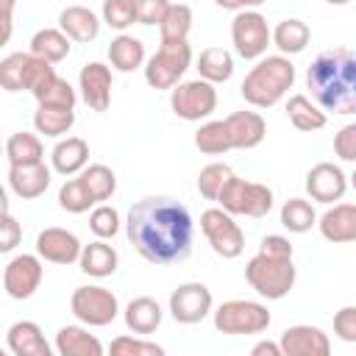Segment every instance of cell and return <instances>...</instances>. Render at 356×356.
I'll return each mask as SVG.
<instances>
[{
    "label": "cell",
    "mask_w": 356,
    "mask_h": 356,
    "mask_svg": "<svg viewBox=\"0 0 356 356\" xmlns=\"http://www.w3.org/2000/svg\"><path fill=\"white\" fill-rule=\"evenodd\" d=\"M309 39H312L309 25H306L303 19H295V17L281 19V22L273 28V44H275L278 53H284V56L303 53L306 44H309Z\"/></svg>",
    "instance_id": "83f0119b"
},
{
    "label": "cell",
    "mask_w": 356,
    "mask_h": 356,
    "mask_svg": "<svg viewBox=\"0 0 356 356\" xmlns=\"http://www.w3.org/2000/svg\"><path fill=\"white\" fill-rule=\"evenodd\" d=\"M108 350L114 356H164V348L156 345V342H147V339H136V337H117L111 339Z\"/></svg>",
    "instance_id": "7bdbcfd3"
},
{
    "label": "cell",
    "mask_w": 356,
    "mask_h": 356,
    "mask_svg": "<svg viewBox=\"0 0 356 356\" xmlns=\"http://www.w3.org/2000/svg\"><path fill=\"white\" fill-rule=\"evenodd\" d=\"M58 206L64 211H70V214H83V211H89L95 206V200H92L89 189L83 186L81 175L61 184V189H58Z\"/></svg>",
    "instance_id": "74e56055"
},
{
    "label": "cell",
    "mask_w": 356,
    "mask_h": 356,
    "mask_svg": "<svg viewBox=\"0 0 356 356\" xmlns=\"http://www.w3.org/2000/svg\"><path fill=\"white\" fill-rule=\"evenodd\" d=\"M325 3H328V6H348L350 0H325Z\"/></svg>",
    "instance_id": "11a10c76"
},
{
    "label": "cell",
    "mask_w": 356,
    "mask_h": 356,
    "mask_svg": "<svg viewBox=\"0 0 356 356\" xmlns=\"http://www.w3.org/2000/svg\"><path fill=\"white\" fill-rule=\"evenodd\" d=\"M334 153L342 161L356 164V122H348V125H342L337 131V136H334Z\"/></svg>",
    "instance_id": "7dc6e473"
},
{
    "label": "cell",
    "mask_w": 356,
    "mask_h": 356,
    "mask_svg": "<svg viewBox=\"0 0 356 356\" xmlns=\"http://www.w3.org/2000/svg\"><path fill=\"white\" fill-rule=\"evenodd\" d=\"M192 31V8L186 3H172L159 25L161 42H184Z\"/></svg>",
    "instance_id": "8d00e7d4"
},
{
    "label": "cell",
    "mask_w": 356,
    "mask_h": 356,
    "mask_svg": "<svg viewBox=\"0 0 356 356\" xmlns=\"http://www.w3.org/2000/svg\"><path fill=\"white\" fill-rule=\"evenodd\" d=\"M50 186V167L44 161L39 164H8V189L22 197L33 200L42 197Z\"/></svg>",
    "instance_id": "ac0fdd59"
},
{
    "label": "cell",
    "mask_w": 356,
    "mask_h": 356,
    "mask_svg": "<svg viewBox=\"0 0 356 356\" xmlns=\"http://www.w3.org/2000/svg\"><path fill=\"white\" fill-rule=\"evenodd\" d=\"M103 22L114 31H125L136 22V0H103Z\"/></svg>",
    "instance_id": "ab89813d"
},
{
    "label": "cell",
    "mask_w": 356,
    "mask_h": 356,
    "mask_svg": "<svg viewBox=\"0 0 356 356\" xmlns=\"http://www.w3.org/2000/svg\"><path fill=\"white\" fill-rule=\"evenodd\" d=\"M334 334L342 342H356V306H342L334 314Z\"/></svg>",
    "instance_id": "c3c4849f"
},
{
    "label": "cell",
    "mask_w": 356,
    "mask_h": 356,
    "mask_svg": "<svg viewBox=\"0 0 356 356\" xmlns=\"http://www.w3.org/2000/svg\"><path fill=\"white\" fill-rule=\"evenodd\" d=\"M281 225L289 234H306V231H312V225H317V214H314V209H312L309 200L289 197L281 206Z\"/></svg>",
    "instance_id": "d590c367"
},
{
    "label": "cell",
    "mask_w": 356,
    "mask_h": 356,
    "mask_svg": "<svg viewBox=\"0 0 356 356\" xmlns=\"http://www.w3.org/2000/svg\"><path fill=\"white\" fill-rule=\"evenodd\" d=\"M189 64H192V47L186 39L184 42H161V47L145 64V81L153 89H172L181 83Z\"/></svg>",
    "instance_id": "8992f818"
},
{
    "label": "cell",
    "mask_w": 356,
    "mask_h": 356,
    "mask_svg": "<svg viewBox=\"0 0 356 356\" xmlns=\"http://www.w3.org/2000/svg\"><path fill=\"white\" fill-rule=\"evenodd\" d=\"M72 125H75V108L39 103V108H36V114H33V128H36V134L50 136V139L70 134Z\"/></svg>",
    "instance_id": "f546056e"
},
{
    "label": "cell",
    "mask_w": 356,
    "mask_h": 356,
    "mask_svg": "<svg viewBox=\"0 0 356 356\" xmlns=\"http://www.w3.org/2000/svg\"><path fill=\"white\" fill-rule=\"evenodd\" d=\"M220 8H225V11H242L245 6H242V0H214Z\"/></svg>",
    "instance_id": "f5cc1de1"
},
{
    "label": "cell",
    "mask_w": 356,
    "mask_h": 356,
    "mask_svg": "<svg viewBox=\"0 0 356 356\" xmlns=\"http://www.w3.org/2000/svg\"><path fill=\"white\" fill-rule=\"evenodd\" d=\"M259 250H261V253H267V256H278V259H292V242H289L286 236H281V234H267V236L261 239Z\"/></svg>",
    "instance_id": "681fc988"
},
{
    "label": "cell",
    "mask_w": 356,
    "mask_h": 356,
    "mask_svg": "<svg viewBox=\"0 0 356 356\" xmlns=\"http://www.w3.org/2000/svg\"><path fill=\"white\" fill-rule=\"evenodd\" d=\"M197 72L203 81L225 83L234 75V56L225 47H206L197 56Z\"/></svg>",
    "instance_id": "d6a6232c"
},
{
    "label": "cell",
    "mask_w": 356,
    "mask_h": 356,
    "mask_svg": "<svg viewBox=\"0 0 356 356\" xmlns=\"http://www.w3.org/2000/svg\"><path fill=\"white\" fill-rule=\"evenodd\" d=\"M211 306H214L211 289L200 281H186V284L175 286L170 295V314L181 325H195V323L206 320L211 314Z\"/></svg>",
    "instance_id": "7c38bea8"
},
{
    "label": "cell",
    "mask_w": 356,
    "mask_h": 356,
    "mask_svg": "<svg viewBox=\"0 0 356 356\" xmlns=\"http://www.w3.org/2000/svg\"><path fill=\"white\" fill-rule=\"evenodd\" d=\"M81 181L89 189V195H92L95 203H103V200H108L117 192V175L106 164H86L81 170Z\"/></svg>",
    "instance_id": "e575fe53"
},
{
    "label": "cell",
    "mask_w": 356,
    "mask_h": 356,
    "mask_svg": "<svg viewBox=\"0 0 356 356\" xmlns=\"http://www.w3.org/2000/svg\"><path fill=\"white\" fill-rule=\"evenodd\" d=\"M306 192L312 200L317 203H334L342 200V195L348 192V175L342 172L339 164L331 161H320L306 172Z\"/></svg>",
    "instance_id": "5bb4252c"
},
{
    "label": "cell",
    "mask_w": 356,
    "mask_h": 356,
    "mask_svg": "<svg viewBox=\"0 0 356 356\" xmlns=\"http://www.w3.org/2000/svg\"><path fill=\"white\" fill-rule=\"evenodd\" d=\"M217 203L228 214H245V217L259 220V217H267L273 209V189L267 184H256V181L231 175L228 184L222 186Z\"/></svg>",
    "instance_id": "52a82bcc"
},
{
    "label": "cell",
    "mask_w": 356,
    "mask_h": 356,
    "mask_svg": "<svg viewBox=\"0 0 356 356\" xmlns=\"http://www.w3.org/2000/svg\"><path fill=\"white\" fill-rule=\"evenodd\" d=\"M6 156H8V164H39L44 161V147L36 134L17 131L6 142Z\"/></svg>",
    "instance_id": "836d02e7"
},
{
    "label": "cell",
    "mask_w": 356,
    "mask_h": 356,
    "mask_svg": "<svg viewBox=\"0 0 356 356\" xmlns=\"http://www.w3.org/2000/svg\"><path fill=\"white\" fill-rule=\"evenodd\" d=\"M42 275H44L42 256L39 253L36 256L33 253H19L3 270V289L11 300H28L39 289Z\"/></svg>",
    "instance_id": "4fadbf2b"
},
{
    "label": "cell",
    "mask_w": 356,
    "mask_h": 356,
    "mask_svg": "<svg viewBox=\"0 0 356 356\" xmlns=\"http://www.w3.org/2000/svg\"><path fill=\"white\" fill-rule=\"evenodd\" d=\"M58 28L72 42H92L100 33V17L86 6H67L58 14Z\"/></svg>",
    "instance_id": "7402d4cb"
},
{
    "label": "cell",
    "mask_w": 356,
    "mask_h": 356,
    "mask_svg": "<svg viewBox=\"0 0 356 356\" xmlns=\"http://www.w3.org/2000/svg\"><path fill=\"white\" fill-rule=\"evenodd\" d=\"M250 353H253V356H284V350H281V342H270V339H264V342H256Z\"/></svg>",
    "instance_id": "f907efd6"
},
{
    "label": "cell",
    "mask_w": 356,
    "mask_h": 356,
    "mask_svg": "<svg viewBox=\"0 0 356 356\" xmlns=\"http://www.w3.org/2000/svg\"><path fill=\"white\" fill-rule=\"evenodd\" d=\"M306 89L323 111L356 114V53L348 47L323 50L306 70Z\"/></svg>",
    "instance_id": "7a4b0ae2"
},
{
    "label": "cell",
    "mask_w": 356,
    "mask_h": 356,
    "mask_svg": "<svg viewBox=\"0 0 356 356\" xmlns=\"http://www.w3.org/2000/svg\"><path fill=\"white\" fill-rule=\"evenodd\" d=\"M89 228L97 239H111L117 231H120V214L114 206H106V203H97L89 214Z\"/></svg>",
    "instance_id": "60d3db41"
},
{
    "label": "cell",
    "mask_w": 356,
    "mask_h": 356,
    "mask_svg": "<svg viewBox=\"0 0 356 356\" xmlns=\"http://www.w3.org/2000/svg\"><path fill=\"white\" fill-rule=\"evenodd\" d=\"M170 108H172L175 117H181L186 122H200V120L214 114V108H217V89H214L211 81H203V78L181 81L178 86H172Z\"/></svg>",
    "instance_id": "ba28073f"
},
{
    "label": "cell",
    "mask_w": 356,
    "mask_h": 356,
    "mask_svg": "<svg viewBox=\"0 0 356 356\" xmlns=\"http://www.w3.org/2000/svg\"><path fill=\"white\" fill-rule=\"evenodd\" d=\"M70 42L72 39L61 28H42L31 39V53L44 58V61H50V64H58V61H64L70 56V47H72Z\"/></svg>",
    "instance_id": "f1b7e54d"
},
{
    "label": "cell",
    "mask_w": 356,
    "mask_h": 356,
    "mask_svg": "<svg viewBox=\"0 0 356 356\" xmlns=\"http://www.w3.org/2000/svg\"><path fill=\"white\" fill-rule=\"evenodd\" d=\"M6 342L14 356H50V345L33 320H17L6 331Z\"/></svg>",
    "instance_id": "44dd1931"
},
{
    "label": "cell",
    "mask_w": 356,
    "mask_h": 356,
    "mask_svg": "<svg viewBox=\"0 0 356 356\" xmlns=\"http://www.w3.org/2000/svg\"><path fill=\"white\" fill-rule=\"evenodd\" d=\"M234 172H231V167L228 164H222V161H214V164H206L203 170H200V175H197V192L206 197V200H217L220 197V192H222V186L228 184V178H231Z\"/></svg>",
    "instance_id": "f35d334b"
},
{
    "label": "cell",
    "mask_w": 356,
    "mask_h": 356,
    "mask_svg": "<svg viewBox=\"0 0 356 356\" xmlns=\"http://www.w3.org/2000/svg\"><path fill=\"white\" fill-rule=\"evenodd\" d=\"M78 89H81V100L92 111H106L111 106V67H106L103 61L83 64L78 75Z\"/></svg>",
    "instance_id": "9a60e30c"
},
{
    "label": "cell",
    "mask_w": 356,
    "mask_h": 356,
    "mask_svg": "<svg viewBox=\"0 0 356 356\" xmlns=\"http://www.w3.org/2000/svg\"><path fill=\"white\" fill-rule=\"evenodd\" d=\"M108 61L117 72H134L145 64V44L136 36L120 33L108 44Z\"/></svg>",
    "instance_id": "4316f807"
},
{
    "label": "cell",
    "mask_w": 356,
    "mask_h": 356,
    "mask_svg": "<svg viewBox=\"0 0 356 356\" xmlns=\"http://www.w3.org/2000/svg\"><path fill=\"white\" fill-rule=\"evenodd\" d=\"M317 228H320L323 239H328L334 245L356 242V203H334L317 220Z\"/></svg>",
    "instance_id": "d6986e66"
},
{
    "label": "cell",
    "mask_w": 356,
    "mask_h": 356,
    "mask_svg": "<svg viewBox=\"0 0 356 356\" xmlns=\"http://www.w3.org/2000/svg\"><path fill=\"white\" fill-rule=\"evenodd\" d=\"M75 100H78V95H75V89L64 81V78H53L39 95H36V103H44V106H64V108H75Z\"/></svg>",
    "instance_id": "b9f144b4"
},
{
    "label": "cell",
    "mask_w": 356,
    "mask_h": 356,
    "mask_svg": "<svg viewBox=\"0 0 356 356\" xmlns=\"http://www.w3.org/2000/svg\"><path fill=\"white\" fill-rule=\"evenodd\" d=\"M14 25V0H3V42H8Z\"/></svg>",
    "instance_id": "816d5d0a"
},
{
    "label": "cell",
    "mask_w": 356,
    "mask_h": 356,
    "mask_svg": "<svg viewBox=\"0 0 356 356\" xmlns=\"http://www.w3.org/2000/svg\"><path fill=\"white\" fill-rule=\"evenodd\" d=\"M261 3H264V0H242L245 8H256V6H261Z\"/></svg>",
    "instance_id": "db71d44e"
},
{
    "label": "cell",
    "mask_w": 356,
    "mask_h": 356,
    "mask_svg": "<svg viewBox=\"0 0 356 356\" xmlns=\"http://www.w3.org/2000/svg\"><path fill=\"white\" fill-rule=\"evenodd\" d=\"M270 312L259 300H225L214 309V328L228 337H248V334H261L270 328Z\"/></svg>",
    "instance_id": "5b68a950"
},
{
    "label": "cell",
    "mask_w": 356,
    "mask_h": 356,
    "mask_svg": "<svg viewBox=\"0 0 356 356\" xmlns=\"http://www.w3.org/2000/svg\"><path fill=\"white\" fill-rule=\"evenodd\" d=\"M125 234L136 253L150 264H178L192 253L195 222L184 203L153 195L128 209Z\"/></svg>",
    "instance_id": "6da1fadb"
},
{
    "label": "cell",
    "mask_w": 356,
    "mask_h": 356,
    "mask_svg": "<svg viewBox=\"0 0 356 356\" xmlns=\"http://www.w3.org/2000/svg\"><path fill=\"white\" fill-rule=\"evenodd\" d=\"M245 278L250 284V289L267 300H281L292 292L295 286V264L292 259H278V256H267V253H256L248 267H245Z\"/></svg>",
    "instance_id": "277c9868"
},
{
    "label": "cell",
    "mask_w": 356,
    "mask_h": 356,
    "mask_svg": "<svg viewBox=\"0 0 356 356\" xmlns=\"http://www.w3.org/2000/svg\"><path fill=\"white\" fill-rule=\"evenodd\" d=\"M22 242V225L17 222V217L8 211V203H3V228H0V250L11 253L17 245Z\"/></svg>",
    "instance_id": "f6af8a7d"
},
{
    "label": "cell",
    "mask_w": 356,
    "mask_h": 356,
    "mask_svg": "<svg viewBox=\"0 0 356 356\" xmlns=\"http://www.w3.org/2000/svg\"><path fill=\"white\" fill-rule=\"evenodd\" d=\"M286 117H289V122L298 128V131H320V128H325V111L312 100V97H306V95H292L289 100H286Z\"/></svg>",
    "instance_id": "4dcf8cb0"
},
{
    "label": "cell",
    "mask_w": 356,
    "mask_h": 356,
    "mask_svg": "<svg viewBox=\"0 0 356 356\" xmlns=\"http://www.w3.org/2000/svg\"><path fill=\"white\" fill-rule=\"evenodd\" d=\"M70 309L72 314L83 323V325H92V328H103L108 323L117 320L120 314V300L111 289L106 286H78L70 298Z\"/></svg>",
    "instance_id": "9c48e42d"
},
{
    "label": "cell",
    "mask_w": 356,
    "mask_h": 356,
    "mask_svg": "<svg viewBox=\"0 0 356 356\" xmlns=\"http://www.w3.org/2000/svg\"><path fill=\"white\" fill-rule=\"evenodd\" d=\"M81 239L67 228H44L36 236V253L50 264H72L81 259Z\"/></svg>",
    "instance_id": "2e32d148"
},
{
    "label": "cell",
    "mask_w": 356,
    "mask_h": 356,
    "mask_svg": "<svg viewBox=\"0 0 356 356\" xmlns=\"http://www.w3.org/2000/svg\"><path fill=\"white\" fill-rule=\"evenodd\" d=\"M56 350L61 356H103V342L83 325H61L56 334Z\"/></svg>",
    "instance_id": "603a6c76"
},
{
    "label": "cell",
    "mask_w": 356,
    "mask_h": 356,
    "mask_svg": "<svg viewBox=\"0 0 356 356\" xmlns=\"http://www.w3.org/2000/svg\"><path fill=\"white\" fill-rule=\"evenodd\" d=\"M350 186L356 189V170H353V175H350Z\"/></svg>",
    "instance_id": "9f6ffc18"
},
{
    "label": "cell",
    "mask_w": 356,
    "mask_h": 356,
    "mask_svg": "<svg viewBox=\"0 0 356 356\" xmlns=\"http://www.w3.org/2000/svg\"><path fill=\"white\" fill-rule=\"evenodd\" d=\"M231 42L236 56L242 58H261L267 53V44L273 42V31L267 25V19L259 11H236V17L231 19Z\"/></svg>",
    "instance_id": "8fae6325"
},
{
    "label": "cell",
    "mask_w": 356,
    "mask_h": 356,
    "mask_svg": "<svg viewBox=\"0 0 356 356\" xmlns=\"http://www.w3.org/2000/svg\"><path fill=\"white\" fill-rule=\"evenodd\" d=\"M28 53H11L0 61V83L6 92H22V70Z\"/></svg>",
    "instance_id": "ee69618b"
},
{
    "label": "cell",
    "mask_w": 356,
    "mask_h": 356,
    "mask_svg": "<svg viewBox=\"0 0 356 356\" xmlns=\"http://www.w3.org/2000/svg\"><path fill=\"white\" fill-rule=\"evenodd\" d=\"M50 161L58 175H78L89 164V145L81 136H67L53 147Z\"/></svg>",
    "instance_id": "cb8c5ba5"
},
{
    "label": "cell",
    "mask_w": 356,
    "mask_h": 356,
    "mask_svg": "<svg viewBox=\"0 0 356 356\" xmlns=\"http://www.w3.org/2000/svg\"><path fill=\"white\" fill-rule=\"evenodd\" d=\"M200 231L209 239L211 250L222 259H236L245 250V231L225 209H206L200 214Z\"/></svg>",
    "instance_id": "30bf717a"
},
{
    "label": "cell",
    "mask_w": 356,
    "mask_h": 356,
    "mask_svg": "<svg viewBox=\"0 0 356 356\" xmlns=\"http://www.w3.org/2000/svg\"><path fill=\"white\" fill-rule=\"evenodd\" d=\"M195 147L206 156H222L228 150H234L231 134H228V122L225 120H209L195 131Z\"/></svg>",
    "instance_id": "1f68e13d"
},
{
    "label": "cell",
    "mask_w": 356,
    "mask_h": 356,
    "mask_svg": "<svg viewBox=\"0 0 356 356\" xmlns=\"http://www.w3.org/2000/svg\"><path fill=\"white\" fill-rule=\"evenodd\" d=\"M78 264L92 278H108V275H114V270L120 264V253L111 245H106L103 239H95V242L83 245Z\"/></svg>",
    "instance_id": "484cf974"
},
{
    "label": "cell",
    "mask_w": 356,
    "mask_h": 356,
    "mask_svg": "<svg viewBox=\"0 0 356 356\" xmlns=\"http://www.w3.org/2000/svg\"><path fill=\"white\" fill-rule=\"evenodd\" d=\"M225 122H228V134L236 150L259 147L267 136V122L259 111H234L225 117Z\"/></svg>",
    "instance_id": "ffe728a7"
},
{
    "label": "cell",
    "mask_w": 356,
    "mask_h": 356,
    "mask_svg": "<svg viewBox=\"0 0 356 356\" xmlns=\"http://www.w3.org/2000/svg\"><path fill=\"white\" fill-rule=\"evenodd\" d=\"M292 83H295V64L289 61V56L284 53L261 56L256 67H250V72L245 75L239 95L253 108H270L292 89Z\"/></svg>",
    "instance_id": "3957f363"
},
{
    "label": "cell",
    "mask_w": 356,
    "mask_h": 356,
    "mask_svg": "<svg viewBox=\"0 0 356 356\" xmlns=\"http://www.w3.org/2000/svg\"><path fill=\"white\" fill-rule=\"evenodd\" d=\"M161 317H164V312H161L159 300H153L147 295H139V298L128 300V306H125V325H128V331L142 334V337L153 334L161 325Z\"/></svg>",
    "instance_id": "d4e9b609"
},
{
    "label": "cell",
    "mask_w": 356,
    "mask_h": 356,
    "mask_svg": "<svg viewBox=\"0 0 356 356\" xmlns=\"http://www.w3.org/2000/svg\"><path fill=\"white\" fill-rule=\"evenodd\" d=\"M278 342L284 356H328L331 353V339L317 325H289Z\"/></svg>",
    "instance_id": "e0dca14e"
},
{
    "label": "cell",
    "mask_w": 356,
    "mask_h": 356,
    "mask_svg": "<svg viewBox=\"0 0 356 356\" xmlns=\"http://www.w3.org/2000/svg\"><path fill=\"white\" fill-rule=\"evenodd\" d=\"M170 0H136V22L139 25H161L170 11Z\"/></svg>",
    "instance_id": "bcb514c9"
}]
</instances>
